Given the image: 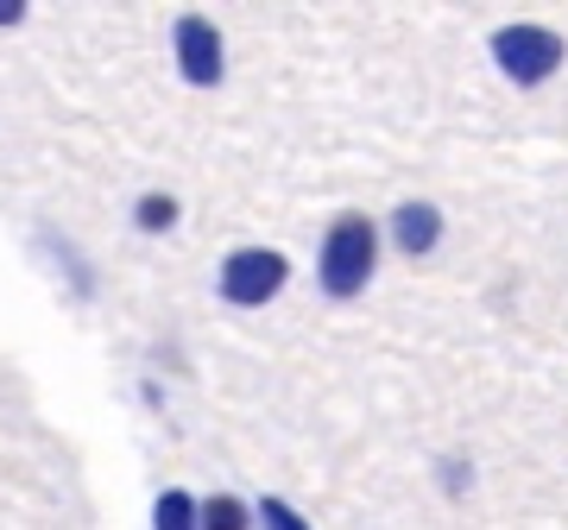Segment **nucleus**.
<instances>
[{
  "label": "nucleus",
  "instance_id": "5",
  "mask_svg": "<svg viewBox=\"0 0 568 530\" xmlns=\"http://www.w3.org/2000/svg\"><path fill=\"white\" fill-rule=\"evenodd\" d=\"M436 234H443V222H436V208H429V203L398 208V246H405V253H429Z\"/></svg>",
  "mask_w": 568,
  "mask_h": 530
},
{
  "label": "nucleus",
  "instance_id": "7",
  "mask_svg": "<svg viewBox=\"0 0 568 530\" xmlns=\"http://www.w3.org/2000/svg\"><path fill=\"white\" fill-rule=\"evenodd\" d=\"M203 530H246V511L234 499H209L203 506Z\"/></svg>",
  "mask_w": 568,
  "mask_h": 530
},
{
  "label": "nucleus",
  "instance_id": "9",
  "mask_svg": "<svg viewBox=\"0 0 568 530\" xmlns=\"http://www.w3.org/2000/svg\"><path fill=\"white\" fill-rule=\"evenodd\" d=\"M171 222H178L171 196H145V203H140V227H171Z\"/></svg>",
  "mask_w": 568,
  "mask_h": 530
},
{
  "label": "nucleus",
  "instance_id": "8",
  "mask_svg": "<svg viewBox=\"0 0 568 530\" xmlns=\"http://www.w3.org/2000/svg\"><path fill=\"white\" fill-rule=\"evenodd\" d=\"M260 518H265V530H310L304 518H297V511L284 506V499H265V506H260Z\"/></svg>",
  "mask_w": 568,
  "mask_h": 530
},
{
  "label": "nucleus",
  "instance_id": "10",
  "mask_svg": "<svg viewBox=\"0 0 568 530\" xmlns=\"http://www.w3.org/2000/svg\"><path fill=\"white\" fill-rule=\"evenodd\" d=\"M20 13H26V7H7V0H0V26H13Z\"/></svg>",
  "mask_w": 568,
  "mask_h": 530
},
{
  "label": "nucleus",
  "instance_id": "6",
  "mask_svg": "<svg viewBox=\"0 0 568 530\" xmlns=\"http://www.w3.org/2000/svg\"><path fill=\"white\" fill-rule=\"evenodd\" d=\"M159 530H196V506H190V492H164V499H159Z\"/></svg>",
  "mask_w": 568,
  "mask_h": 530
},
{
  "label": "nucleus",
  "instance_id": "3",
  "mask_svg": "<svg viewBox=\"0 0 568 530\" xmlns=\"http://www.w3.org/2000/svg\"><path fill=\"white\" fill-rule=\"evenodd\" d=\"M284 285V259L272 253V246H246V253H234V259L222 265V297L227 304H265L272 291Z\"/></svg>",
  "mask_w": 568,
  "mask_h": 530
},
{
  "label": "nucleus",
  "instance_id": "2",
  "mask_svg": "<svg viewBox=\"0 0 568 530\" xmlns=\"http://www.w3.org/2000/svg\"><path fill=\"white\" fill-rule=\"evenodd\" d=\"M493 58L511 82H544L562 63V39L544 26H506V32H493Z\"/></svg>",
  "mask_w": 568,
  "mask_h": 530
},
{
  "label": "nucleus",
  "instance_id": "1",
  "mask_svg": "<svg viewBox=\"0 0 568 530\" xmlns=\"http://www.w3.org/2000/svg\"><path fill=\"white\" fill-rule=\"evenodd\" d=\"M366 272H373V227L361 215H347V222L328 227V241H323V285L335 297H354L366 285Z\"/></svg>",
  "mask_w": 568,
  "mask_h": 530
},
{
  "label": "nucleus",
  "instance_id": "4",
  "mask_svg": "<svg viewBox=\"0 0 568 530\" xmlns=\"http://www.w3.org/2000/svg\"><path fill=\"white\" fill-rule=\"evenodd\" d=\"M178 63L190 82H215L222 77V39L209 20H178Z\"/></svg>",
  "mask_w": 568,
  "mask_h": 530
}]
</instances>
